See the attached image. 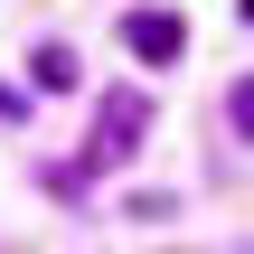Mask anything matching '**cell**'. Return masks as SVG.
I'll return each mask as SVG.
<instances>
[{"label":"cell","instance_id":"277c9868","mask_svg":"<svg viewBox=\"0 0 254 254\" xmlns=\"http://www.w3.org/2000/svg\"><path fill=\"white\" fill-rule=\"evenodd\" d=\"M226 113H236V132L254 141V75H236V94H226Z\"/></svg>","mask_w":254,"mask_h":254},{"label":"cell","instance_id":"5b68a950","mask_svg":"<svg viewBox=\"0 0 254 254\" xmlns=\"http://www.w3.org/2000/svg\"><path fill=\"white\" fill-rule=\"evenodd\" d=\"M245 28H254V0H245Z\"/></svg>","mask_w":254,"mask_h":254},{"label":"cell","instance_id":"6da1fadb","mask_svg":"<svg viewBox=\"0 0 254 254\" xmlns=\"http://www.w3.org/2000/svg\"><path fill=\"white\" fill-rule=\"evenodd\" d=\"M141 123H151V104H141V94H104V132H94V151H85V170H113V160H132V141H141Z\"/></svg>","mask_w":254,"mask_h":254},{"label":"cell","instance_id":"7a4b0ae2","mask_svg":"<svg viewBox=\"0 0 254 254\" xmlns=\"http://www.w3.org/2000/svg\"><path fill=\"white\" fill-rule=\"evenodd\" d=\"M123 47H132L141 66H170V57L189 47V28H179V9H132V19H123Z\"/></svg>","mask_w":254,"mask_h":254},{"label":"cell","instance_id":"3957f363","mask_svg":"<svg viewBox=\"0 0 254 254\" xmlns=\"http://www.w3.org/2000/svg\"><path fill=\"white\" fill-rule=\"evenodd\" d=\"M28 85H38V94H66V85H75V57H66V47H38V57H28Z\"/></svg>","mask_w":254,"mask_h":254}]
</instances>
